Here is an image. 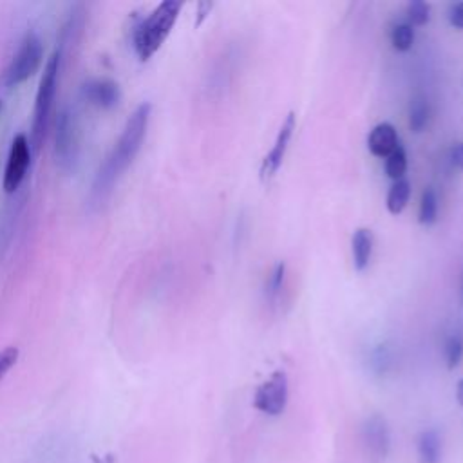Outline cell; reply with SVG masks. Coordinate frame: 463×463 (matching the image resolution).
I'll list each match as a JSON object with an SVG mask.
<instances>
[{"label":"cell","mask_w":463,"mask_h":463,"mask_svg":"<svg viewBox=\"0 0 463 463\" xmlns=\"http://www.w3.org/2000/svg\"><path fill=\"white\" fill-rule=\"evenodd\" d=\"M461 294H463V279H461Z\"/></svg>","instance_id":"cell-30"},{"label":"cell","mask_w":463,"mask_h":463,"mask_svg":"<svg viewBox=\"0 0 463 463\" xmlns=\"http://www.w3.org/2000/svg\"><path fill=\"white\" fill-rule=\"evenodd\" d=\"M431 114H433V109H431V102L427 96L424 94H417L411 103H410V129L411 133L415 134H422L429 124H431Z\"/></svg>","instance_id":"cell-15"},{"label":"cell","mask_w":463,"mask_h":463,"mask_svg":"<svg viewBox=\"0 0 463 463\" xmlns=\"http://www.w3.org/2000/svg\"><path fill=\"white\" fill-rule=\"evenodd\" d=\"M31 165V143L26 134H17L12 142L6 170H4V191L13 194L20 189L28 176V168Z\"/></svg>","instance_id":"cell-8"},{"label":"cell","mask_w":463,"mask_h":463,"mask_svg":"<svg viewBox=\"0 0 463 463\" xmlns=\"http://www.w3.org/2000/svg\"><path fill=\"white\" fill-rule=\"evenodd\" d=\"M296 127H297V116H296L294 110H289L288 116L284 118V122H282V126H280V129H279V133H277L273 147L263 158V163H261V168H259V180L263 183L272 182L275 174L279 172V168L282 167L289 142H292V138H294Z\"/></svg>","instance_id":"cell-7"},{"label":"cell","mask_w":463,"mask_h":463,"mask_svg":"<svg viewBox=\"0 0 463 463\" xmlns=\"http://www.w3.org/2000/svg\"><path fill=\"white\" fill-rule=\"evenodd\" d=\"M62 53L61 49H54L53 54L49 56V61L44 68L37 98H35V107H33V124H31V149L38 152L47 138V131L51 126L53 118V109H54V100L58 93V80H61V69H62Z\"/></svg>","instance_id":"cell-3"},{"label":"cell","mask_w":463,"mask_h":463,"mask_svg":"<svg viewBox=\"0 0 463 463\" xmlns=\"http://www.w3.org/2000/svg\"><path fill=\"white\" fill-rule=\"evenodd\" d=\"M3 109H4V103H3V100H0V116H3Z\"/></svg>","instance_id":"cell-29"},{"label":"cell","mask_w":463,"mask_h":463,"mask_svg":"<svg viewBox=\"0 0 463 463\" xmlns=\"http://www.w3.org/2000/svg\"><path fill=\"white\" fill-rule=\"evenodd\" d=\"M19 355H20L19 350L13 345H10V347H6V350L0 352V380H3L10 373V370L17 364Z\"/></svg>","instance_id":"cell-24"},{"label":"cell","mask_w":463,"mask_h":463,"mask_svg":"<svg viewBox=\"0 0 463 463\" xmlns=\"http://www.w3.org/2000/svg\"><path fill=\"white\" fill-rule=\"evenodd\" d=\"M440 215V199L433 187H426L420 198L418 208V223L424 226H433Z\"/></svg>","instance_id":"cell-17"},{"label":"cell","mask_w":463,"mask_h":463,"mask_svg":"<svg viewBox=\"0 0 463 463\" xmlns=\"http://www.w3.org/2000/svg\"><path fill=\"white\" fill-rule=\"evenodd\" d=\"M449 159L454 167L463 170V142H458V143L452 145V149L449 152Z\"/></svg>","instance_id":"cell-27"},{"label":"cell","mask_w":463,"mask_h":463,"mask_svg":"<svg viewBox=\"0 0 463 463\" xmlns=\"http://www.w3.org/2000/svg\"><path fill=\"white\" fill-rule=\"evenodd\" d=\"M84 98L98 109H112L120 103L122 93L116 82L109 78H93L82 87Z\"/></svg>","instance_id":"cell-10"},{"label":"cell","mask_w":463,"mask_h":463,"mask_svg":"<svg viewBox=\"0 0 463 463\" xmlns=\"http://www.w3.org/2000/svg\"><path fill=\"white\" fill-rule=\"evenodd\" d=\"M150 103H142L136 107V110L131 114L127 120L120 138L116 140L112 150L107 154L105 161L100 165L96 178L91 191V201L93 205H102L112 192L114 185L124 176V172L133 165L136 159L145 136L149 129L150 120Z\"/></svg>","instance_id":"cell-1"},{"label":"cell","mask_w":463,"mask_h":463,"mask_svg":"<svg viewBox=\"0 0 463 463\" xmlns=\"http://www.w3.org/2000/svg\"><path fill=\"white\" fill-rule=\"evenodd\" d=\"M415 28L410 22H396L391 26L389 40L394 51L398 53H408L415 45Z\"/></svg>","instance_id":"cell-18"},{"label":"cell","mask_w":463,"mask_h":463,"mask_svg":"<svg viewBox=\"0 0 463 463\" xmlns=\"http://www.w3.org/2000/svg\"><path fill=\"white\" fill-rule=\"evenodd\" d=\"M443 357L449 370H456L463 361V337L451 335L443 344Z\"/></svg>","instance_id":"cell-22"},{"label":"cell","mask_w":463,"mask_h":463,"mask_svg":"<svg viewBox=\"0 0 463 463\" xmlns=\"http://www.w3.org/2000/svg\"><path fill=\"white\" fill-rule=\"evenodd\" d=\"M400 145L398 131L393 124L382 122L375 126L368 136V149L375 158L386 159L389 154H393Z\"/></svg>","instance_id":"cell-11"},{"label":"cell","mask_w":463,"mask_h":463,"mask_svg":"<svg viewBox=\"0 0 463 463\" xmlns=\"http://www.w3.org/2000/svg\"><path fill=\"white\" fill-rule=\"evenodd\" d=\"M456 402L463 408V378H459L456 384Z\"/></svg>","instance_id":"cell-28"},{"label":"cell","mask_w":463,"mask_h":463,"mask_svg":"<svg viewBox=\"0 0 463 463\" xmlns=\"http://www.w3.org/2000/svg\"><path fill=\"white\" fill-rule=\"evenodd\" d=\"M284 282H286V263L279 261L270 272V275L266 277V284H264V299L270 306H273L280 299Z\"/></svg>","instance_id":"cell-19"},{"label":"cell","mask_w":463,"mask_h":463,"mask_svg":"<svg viewBox=\"0 0 463 463\" xmlns=\"http://www.w3.org/2000/svg\"><path fill=\"white\" fill-rule=\"evenodd\" d=\"M408 152H405V149L402 145H398V149L389 154L386 158V174L387 178L394 183L398 180H403L405 178V172H408Z\"/></svg>","instance_id":"cell-20"},{"label":"cell","mask_w":463,"mask_h":463,"mask_svg":"<svg viewBox=\"0 0 463 463\" xmlns=\"http://www.w3.org/2000/svg\"><path fill=\"white\" fill-rule=\"evenodd\" d=\"M289 398V380L286 371H273L254 393V408L268 417L284 413Z\"/></svg>","instance_id":"cell-6"},{"label":"cell","mask_w":463,"mask_h":463,"mask_svg":"<svg viewBox=\"0 0 463 463\" xmlns=\"http://www.w3.org/2000/svg\"><path fill=\"white\" fill-rule=\"evenodd\" d=\"M85 28V8L82 4H77L71 8L62 29H61V40H58L56 49H61L62 58L66 56V53L75 47L84 33Z\"/></svg>","instance_id":"cell-12"},{"label":"cell","mask_w":463,"mask_h":463,"mask_svg":"<svg viewBox=\"0 0 463 463\" xmlns=\"http://www.w3.org/2000/svg\"><path fill=\"white\" fill-rule=\"evenodd\" d=\"M78 126L75 112L66 107L61 110L56 118V133H54V158L56 165L62 170L69 172L75 168L78 159Z\"/></svg>","instance_id":"cell-5"},{"label":"cell","mask_w":463,"mask_h":463,"mask_svg":"<svg viewBox=\"0 0 463 463\" xmlns=\"http://www.w3.org/2000/svg\"><path fill=\"white\" fill-rule=\"evenodd\" d=\"M366 447L378 458H386L391 451V429L382 415H371L362 426Z\"/></svg>","instance_id":"cell-9"},{"label":"cell","mask_w":463,"mask_h":463,"mask_svg":"<svg viewBox=\"0 0 463 463\" xmlns=\"http://www.w3.org/2000/svg\"><path fill=\"white\" fill-rule=\"evenodd\" d=\"M373 247L375 238L370 228H357L352 236V257H353V268L357 272H364L373 257Z\"/></svg>","instance_id":"cell-13"},{"label":"cell","mask_w":463,"mask_h":463,"mask_svg":"<svg viewBox=\"0 0 463 463\" xmlns=\"http://www.w3.org/2000/svg\"><path fill=\"white\" fill-rule=\"evenodd\" d=\"M431 20V6L424 0H413L408 4V20L413 28H424Z\"/></svg>","instance_id":"cell-23"},{"label":"cell","mask_w":463,"mask_h":463,"mask_svg":"<svg viewBox=\"0 0 463 463\" xmlns=\"http://www.w3.org/2000/svg\"><path fill=\"white\" fill-rule=\"evenodd\" d=\"M420 463H442V436L436 429H426L417 442Z\"/></svg>","instance_id":"cell-14"},{"label":"cell","mask_w":463,"mask_h":463,"mask_svg":"<svg viewBox=\"0 0 463 463\" xmlns=\"http://www.w3.org/2000/svg\"><path fill=\"white\" fill-rule=\"evenodd\" d=\"M393 366V352L387 344L375 345L370 353V370L377 377L387 375Z\"/></svg>","instance_id":"cell-21"},{"label":"cell","mask_w":463,"mask_h":463,"mask_svg":"<svg viewBox=\"0 0 463 463\" xmlns=\"http://www.w3.org/2000/svg\"><path fill=\"white\" fill-rule=\"evenodd\" d=\"M182 10L183 3H178V0H165V3H161L150 12L147 19H142L133 28V47L142 62L150 61L159 51L174 26H176Z\"/></svg>","instance_id":"cell-2"},{"label":"cell","mask_w":463,"mask_h":463,"mask_svg":"<svg viewBox=\"0 0 463 463\" xmlns=\"http://www.w3.org/2000/svg\"><path fill=\"white\" fill-rule=\"evenodd\" d=\"M410 199H411V182L403 178L391 185L387 198H386V207H387L389 214L400 215L405 210V207H408Z\"/></svg>","instance_id":"cell-16"},{"label":"cell","mask_w":463,"mask_h":463,"mask_svg":"<svg viewBox=\"0 0 463 463\" xmlns=\"http://www.w3.org/2000/svg\"><path fill=\"white\" fill-rule=\"evenodd\" d=\"M44 61V44L35 31H28L20 40L13 58L3 75V84L8 89L19 87L31 77H35Z\"/></svg>","instance_id":"cell-4"},{"label":"cell","mask_w":463,"mask_h":463,"mask_svg":"<svg viewBox=\"0 0 463 463\" xmlns=\"http://www.w3.org/2000/svg\"><path fill=\"white\" fill-rule=\"evenodd\" d=\"M214 3H210V0H201V3H198V10H196V22L194 26L196 28H201L205 24V20L208 19V15L212 13L214 10Z\"/></svg>","instance_id":"cell-26"},{"label":"cell","mask_w":463,"mask_h":463,"mask_svg":"<svg viewBox=\"0 0 463 463\" xmlns=\"http://www.w3.org/2000/svg\"><path fill=\"white\" fill-rule=\"evenodd\" d=\"M447 19H449V24L452 28L463 31V3L451 4L449 12H447Z\"/></svg>","instance_id":"cell-25"}]
</instances>
